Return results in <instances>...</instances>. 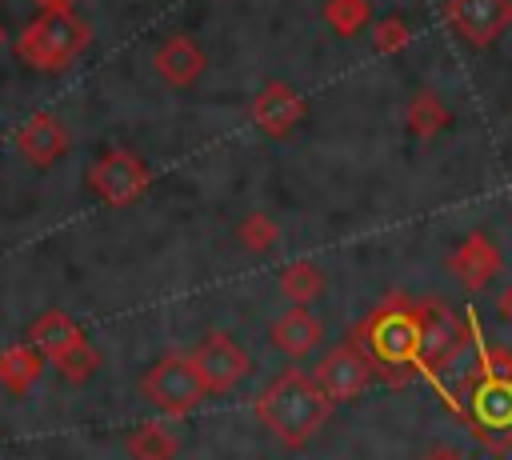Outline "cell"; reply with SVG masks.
Segmentation results:
<instances>
[{
    "label": "cell",
    "mask_w": 512,
    "mask_h": 460,
    "mask_svg": "<svg viewBox=\"0 0 512 460\" xmlns=\"http://www.w3.org/2000/svg\"><path fill=\"white\" fill-rule=\"evenodd\" d=\"M328 408L332 400L324 396L320 380L304 368H288L280 372L256 400V416L260 424L284 444V448H304L320 424L328 420Z\"/></svg>",
    "instance_id": "obj_1"
},
{
    "label": "cell",
    "mask_w": 512,
    "mask_h": 460,
    "mask_svg": "<svg viewBox=\"0 0 512 460\" xmlns=\"http://www.w3.org/2000/svg\"><path fill=\"white\" fill-rule=\"evenodd\" d=\"M356 340L388 380H408L412 372H420V304H412L404 292L388 296L360 320Z\"/></svg>",
    "instance_id": "obj_2"
},
{
    "label": "cell",
    "mask_w": 512,
    "mask_h": 460,
    "mask_svg": "<svg viewBox=\"0 0 512 460\" xmlns=\"http://www.w3.org/2000/svg\"><path fill=\"white\" fill-rule=\"evenodd\" d=\"M84 48L88 24L76 12H36L16 36V56L32 72H64Z\"/></svg>",
    "instance_id": "obj_3"
},
{
    "label": "cell",
    "mask_w": 512,
    "mask_h": 460,
    "mask_svg": "<svg viewBox=\"0 0 512 460\" xmlns=\"http://www.w3.org/2000/svg\"><path fill=\"white\" fill-rule=\"evenodd\" d=\"M460 392H464L460 412L468 416L472 436L492 452H508L512 448V376L492 368H472Z\"/></svg>",
    "instance_id": "obj_4"
},
{
    "label": "cell",
    "mask_w": 512,
    "mask_h": 460,
    "mask_svg": "<svg viewBox=\"0 0 512 460\" xmlns=\"http://www.w3.org/2000/svg\"><path fill=\"white\" fill-rule=\"evenodd\" d=\"M476 356V332L464 328V320L444 304V300H424L420 304V372L440 380L452 368H460V360Z\"/></svg>",
    "instance_id": "obj_5"
},
{
    "label": "cell",
    "mask_w": 512,
    "mask_h": 460,
    "mask_svg": "<svg viewBox=\"0 0 512 460\" xmlns=\"http://www.w3.org/2000/svg\"><path fill=\"white\" fill-rule=\"evenodd\" d=\"M140 396L148 404H156L160 412H168V416H184L208 396V384L196 372L192 356H160L140 376Z\"/></svg>",
    "instance_id": "obj_6"
},
{
    "label": "cell",
    "mask_w": 512,
    "mask_h": 460,
    "mask_svg": "<svg viewBox=\"0 0 512 460\" xmlns=\"http://www.w3.org/2000/svg\"><path fill=\"white\" fill-rule=\"evenodd\" d=\"M84 184H88V192H92L100 204H108V208H128V204H136V200L148 192L152 172H148V164H144L136 152L112 148V152H104V156L92 160Z\"/></svg>",
    "instance_id": "obj_7"
},
{
    "label": "cell",
    "mask_w": 512,
    "mask_h": 460,
    "mask_svg": "<svg viewBox=\"0 0 512 460\" xmlns=\"http://www.w3.org/2000/svg\"><path fill=\"white\" fill-rule=\"evenodd\" d=\"M188 356H192L196 372L204 376L208 392H228V388H236V384L252 372V356H248L232 336H224V332L200 336V344H196Z\"/></svg>",
    "instance_id": "obj_8"
},
{
    "label": "cell",
    "mask_w": 512,
    "mask_h": 460,
    "mask_svg": "<svg viewBox=\"0 0 512 460\" xmlns=\"http://www.w3.org/2000/svg\"><path fill=\"white\" fill-rule=\"evenodd\" d=\"M444 20L464 44L488 48L512 24V0H448Z\"/></svg>",
    "instance_id": "obj_9"
},
{
    "label": "cell",
    "mask_w": 512,
    "mask_h": 460,
    "mask_svg": "<svg viewBox=\"0 0 512 460\" xmlns=\"http://www.w3.org/2000/svg\"><path fill=\"white\" fill-rule=\"evenodd\" d=\"M312 376L320 380V388H324V396H328L332 404H344V400H356V396L368 388V380H372V360H368L364 348L340 344V348L324 352V360H320V368H316Z\"/></svg>",
    "instance_id": "obj_10"
},
{
    "label": "cell",
    "mask_w": 512,
    "mask_h": 460,
    "mask_svg": "<svg viewBox=\"0 0 512 460\" xmlns=\"http://www.w3.org/2000/svg\"><path fill=\"white\" fill-rule=\"evenodd\" d=\"M304 112H308L304 96L284 80H268L252 100V124L268 136H288L304 120Z\"/></svg>",
    "instance_id": "obj_11"
},
{
    "label": "cell",
    "mask_w": 512,
    "mask_h": 460,
    "mask_svg": "<svg viewBox=\"0 0 512 460\" xmlns=\"http://www.w3.org/2000/svg\"><path fill=\"white\" fill-rule=\"evenodd\" d=\"M500 268H504L500 248H496L484 232H468V236L456 244V252L448 256V272H452L468 292L488 288V284H492V276H496Z\"/></svg>",
    "instance_id": "obj_12"
},
{
    "label": "cell",
    "mask_w": 512,
    "mask_h": 460,
    "mask_svg": "<svg viewBox=\"0 0 512 460\" xmlns=\"http://www.w3.org/2000/svg\"><path fill=\"white\" fill-rule=\"evenodd\" d=\"M16 152H20L24 160H32L36 168H48V164H56V160L68 152V132H64V124H60L52 112H36V116H28V120L20 124V132H16Z\"/></svg>",
    "instance_id": "obj_13"
},
{
    "label": "cell",
    "mask_w": 512,
    "mask_h": 460,
    "mask_svg": "<svg viewBox=\"0 0 512 460\" xmlns=\"http://www.w3.org/2000/svg\"><path fill=\"white\" fill-rule=\"evenodd\" d=\"M28 344L40 348L52 364H60L64 356H72L76 348H84L88 336H84V328H80L68 312L48 308V312H40V316L32 320V328H28Z\"/></svg>",
    "instance_id": "obj_14"
},
{
    "label": "cell",
    "mask_w": 512,
    "mask_h": 460,
    "mask_svg": "<svg viewBox=\"0 0 512 460\" xmlns=\"http://www.w3.org/2000/svg\"><path fill=\"white\" fill-rule=\"evenodd\" d=\"M152 68L160 72L164 84L172 88H192L204 72V52L196 48L192 36H168L156 52H152Z\"/></svg>",
    "instance_id": "obj_15"
},
{
    "label": "cell",
    "mask_w": 512,
    "mask_h": 460,
    "mask_svg": "<svg viewBox=\"0 0 512 460\" xmlns=\"http://www.w3.org/2000/svg\"><path fill=\"white\" fill-rule=\"evenodd\" d=\"M320 340H324V324L304 304L288 308L284 316L268 324V344H276L284 356H308L320 348Z\"/></svg>",
    "instance_id": "obj_16"
},
{
    "label": "cell",
    "mask_w": 512,
    "mask_h": 460,
    "mask_svg": "<svg viewBox=\"0 0 512 460\" xmlns=\"http://www.w3.org/2000/svg\"><path fill=\"white\" fill-rule=\"evenodd\" d=\"M44 372V352L32 344H12L0 352V388L12 396H24Z\"/></svg>",
    "instance_id": "obj_17"
},
{
    "label": "cell",
    "mask_w": 512,
    "mask_h": 460,
    "mask_svg": "<svg viewBox=\"0 0 512 460\" xmlns=\"http://www.w3.org/2000/svg\"><path fill=\"white\" fill-rule=\"evenodd\" d=\"M408 128H412V136H420V140H432V136H440L448 124H452V112H448V104L440 100V92H432V88H424V92H416L412 96V104H408Z\"/></svg>",
    "instance_id": "obj_18"
},
{
    "label": "cell",
    "mask_w": 512,
    "mask_h": 460,
    "mask_svg": "<svg viewBox=\"0 0 512 460\" xmlns=\"http://www.w3.org/2000/svg\"><path fill=\"white\" fill-rule=\"evenodd\" d=\"M180 452V436L168 428V424H140L132 436H128V456L132 460H176Z\"/></svg>",
    "instance_id": "obj_19"
},
{
    "label": "cell",
    "mask_w": 512,
    "mask_h": 460,
    "mask_svg": "<svg viewBox=\"0 0 512 460\" xmlns=\"http://www.w3.org/2000/svg\"><path fill=\"white\" fill-rule=\"evenodd\" d=\"M280 292L292 300V304H312V300H320L324 296V288H328V280H324V272L316 268V264H308V260H296V264H288L284 272H280Z\"/></svg>",
    "instance_id": "obj_20"
},
{
    "label": "cell",
    "mask_w": 512,
    "mask_h": 460,
    "mask_svg": "<svg viewBox=\"0 0 512 460\" xmlns=\"http://www.w3.org/2000/svg\"><path fill=\"white\" fill-rule=\"evenodd\" d=\"M276 240H280V228H276V220L264 216V212H252V216H244V220L236 224V244H240L244 252H252V256L272 252Z\"/></svg>",
    "instance_id": "obj_21"
},
{
    "label": "cell",
    "mask_w": 512,
    "mask_h": 460,
    "mask_svg": "<svg viewBox=\"0 0 512 460\" xmlns=\"http://www.w3.org/2000/svg\"><path fill=\"white\" fill-rule=\"evenodd\" d=\"M324 20L340 36H360L368 28V20H372V0H328L324 4Z\"/></svg>",
    "instance_id": "obj_22"
},
{
    "label": "cell",
    "mask_w": 512,
    "mask_h": 460,
    "mask_svg": "<svg viewBox=\"0 0 512 460\" xmlns=\"http://www.w3.org/2000/svg\"><path fill=\"white\" fill-rule=\"evenodd\" d=\"M408 36H412L408 20H404L400 12H392V16H384V20L376 24V32H372V48L384 52V56H392V52L408 48Z\"/></svg>",
    "instance_id": "obj_23"
},
{
    "label": "cell",
    "mask_w": 512,
    "mask_h": 460,
    "mask_svg": "<svg viewBox=\"0 0 512 460\" xmlns=\"http://www.w3.org/2000/svg\"><path fill=\"white\" fill-rule=\"evenodd\" d=\"M496 312H500V320H508V324H512V284L496 296Z\"/></svg>",
    "instance_id": "obj_24"
},
{
    "label": "cell",
    "mask_w": 512,
    "mask_h": 460,
    "mask_svg": "<svg viewBox=\"0 0 512 460\" xmlns=\"http://www.w3.org/2000/svg\"><path fill=\"white\" fill-rule=\"evenodd\" d=\"M40 12H72V0H32Z\"/></svg>",
    "instance_id": "obj_25"
},
{
    "label": "cell",
    "mask_w": 512,
    "mask_h": 460,
    "mask_svg": "<svg viewBox=\"0 0 512 460\" xmlns=\"http://www.w3.org/2000/svg\"><path fill=\"white\" fill-rule=\"evenodd\" d=\"M420 460H460V456H456L452 448H432V452H428V456H420Z\"/></svg>",
    "instance_id": "obj_26"
},
{
    "label": "cell",
    "mask_w": 512,
    "mask_h": 460,
    "mask_svg": "<svg viewBox=\"0 0 512 460\" xmlns=\"http://www.w3.org/2000/svg\"><path fill=\"white\" fill-rule=\"evenodd\" d=\"M4 40H8V32H4V24H0V48H4Z\"/></svg>",
    "instance_id": "obj_27"
}]
</instances>
